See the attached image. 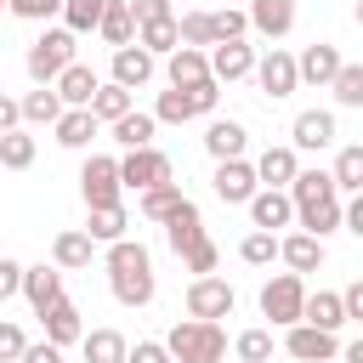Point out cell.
Returning a JSON list of instances; mask_svg holds the SVG:
<instances>
[{
    "label": "cell",
    "instance_id": "5",
    "mask_svg": "<svg viewBox=\"0 0 363 363\" xmlns=\"http://www.w3.org/2000/svg\"><path fill=\"white\" fill-rule=\"evenodd\" d=\"M221 102V85L216 79H199V85H164L153 96V119L159 125H187V119H210Z\"/></svg>",
    "mask_w": 363,
    "mask_h": 363
},
{
    "label": "cell",
    "instance_id": "28",
    "mask_svg": "<svg viewBox=\"0 0 363 363\" xmlns=\"http://www.w3.org/2000/svg\"><path fill=\"white\" fill-rule=\"evenodd\" d=\"M108 136L130 153V147H153V136H159V119H153V108H130V113H119L113 125H108Z\"/></svg>",
    "mask_w": 363,
    "mask_h": 363
},
{
    "label": "cell",
    "instance_id": "43",
    "mask_svg": "<svg viewBox=\"0 0 363 363\" xmlns=\"http://www.w3.org/2000/svg\"><path fill=\"white\" fill-rule=\"evenodd\" d=\"M102 11H108V0H62V28H74V34H96Z\"/></svg>",
    "mask_w": 363,
    "mask_h": 363
},
{
    "label": "cell",
    "instance_id": "54",
    "mask_svg": "<svg viewBox=\"0 0 363 363\" xmlns=\"http://www.w3.org/2000/svg\"><path fill=\"white\" fill-rule=\"evenodd\" d=\"M17 363H62V346H51V340H28Z\"/></svg>",
    "mask_w": 363,
    "mask_h": 363
},
{
    "label": "cell",
    "instance_id": "19",
    "mask_svg": "<svg viewBox=\"0 0 363 363\" xmlns=\"http://www.w3.org/2000/svg\"><path fill=\"white\" fill-rule=\"evenodd\" d=\"M340 45L335 40H312V45H301V57H295V68H301V85H318V91H329V79L340 74Z\"/></svg>",
    "mask_w": 363,
    "mask_h": 363
},
{
    "label": "cell",
    "instance_id": "56",
    "mask_svg": "<svg viewBox=\"0 0 363 363\" xmlns=\"http://www.w3.org/2000/svg\"><path fill=\"white\" fill-rule=\"evenodd\" d=\"M340 357H346V363H363V335H357V340H346V346H340Z\"/></svg>",
    "mask_w": 363,
    "mask_h": 363
},
{
    "label": "cell",
    "instance_id": "15",
    "mask_svg": "<svg viewBox=\"0 0 363 363\" xmlns=\"http://www.w3.org/2000/svg\"><path fill=\"white\" fill-rule=\"evenodd\" d=\"M278 261L289 267V272H318L323 261H329V244L318 238V233H306V227H295V233H278Z\"/></svg>",
    "mask_w": 363,
    "mask_h": 363
},
{
    "label": "cell",
    "instance_id": "23",
    "mask_svg": "<svg viewBox=\"0 0 363 363\" xmlns=\"http://www.w3.org/2000/svg\"><path fill=\"white\" fill-rule=\"evenodd\" d=\"M295 170H301V153H295L289 142H272V147L255 153V182H261V187H289Z\"/></svg>",
    "mask_w": 363,
    "mask_h": 363
},
{
    "label": "cell",
    "instance_id": "6",
    "mask_svg": "<svg viewBox=\"0 0 363 363\" xmlns=\"http://www.w3.org/2000/svg\"><path fill=\"white\" fill-rule=\"evenodd\" d=\"M301 306H306V278L301 272H272L261 284V318H267V329L301 323Z\"/></svg>",
    "mask_w": 363,
    "mask_h": 363
},
{
    "label": "cell",
    "instance_id": "52",
    "mask_svg": "<svg viewBox=\"0 0 363 363\" xmlns=\"http://www.w3.org/2000/svg\"><path fill=\"white\" fill-rule=\"evenodd\" d=\"M130 17L136 23H153V17H176V6L170 0H130Z\"/></svg>",
    "mask_w": 363,
    "mask_h": 363
},
{
    "label": "cell",
    "instance_id": "12",
    "mask_svg": "<svg viewBox=\"0 0 363 363\" xmlns=\"http://www.w3.org/2000/svg\"><path fill=\"white\" fill-rule=\"evenodd\" d=\"M153 74H159V57L147 51V45H113V62H108V79L113 85H125V91H142V85H153Z\"/></svg>",
    "mask_w": 363,
    "mask_h": 363
},
{
    "label": "cell",
    "instance_id": "44",
    "mask_svg": "<svg viewBox=\"0 0 363 363\" xmlns=\"http://www.w3.org/2000/svg\"><path fill=\"white\" fill-rule=\"evenodd\" d=\"M210 28H216V45L221 40H250V11L244 6H216L210 11Z\"/></svg>",
    "mask_w": 363,
    "mask_h": 363
},
{
    "label": "cell",
    "instance_id": "24",
    "mask_svg": "<svg viewBox=\"0 0 363 363\" xmlns=\"http://www.w3.org/2000/svg\"><path fill=\"white\" fill-rule=\"evenodd\" d=\"M96 113L91 108H62V119L51 125V136H57V147H68V153H85L91 142H96Z\"/></svg>",
    "mask_w": 363,
    "mask_h": 363
},
{
    "label": "cell",
    "instance_id": "11",
    "mask_svg": "<svg viewBox=\"0 0 363 363\" xmlns=\"http://www.w3.org/2000/svg\"><path fill=\"white\" fill-rule=\"evenodd\" d=\"M255 159H216V170H210V193L221 199V204H250L255 199Z\"/></svg>",
    "mask_w": 363,
    "mask_h": 363
},
{
    "label": "cell",
    "instance_id": "34",
    "mask_svg": "<svg viewBox=\"0 0 363 363\" xmlns=\"http://www.w3.org/2000/svg\"><path fill=\"white\" fill-rule=\"evenodd\" d=\"M79 352H85V363H125V352H130V340H125L119 329H85V340H79Z\"/></svg>",
    "mask_w": 363,
    "mask_h": 363
},
{
    "label": "cell",
    "instance_id": "20",
    "mask_svg": "<svg viewBox=\"0 0 363 363\" xmlns=\"http://www.w3.org/2000/svg\"><path fill=\"white\" fill-rule=\"evenodd\" d=\"M204 153H210V159H244V153H250V125L210 113V125H204Z\"/></svg>",
    "mask_w": 363,
    "mask_h": 363
},
{
    "label": "cell",
    "instance_id": "22",
    "mask_svg": "<svg viewBox=\"0 0 363 363\" xmlns=\"http://www.w3.org/2000/svg\"><path fill=\"white\" fill-rule=\"evenodd\" d=\"M244 11H250V34H261L272 45L295 28V0H250Z\"/></svg>",
    "mask_w": 363,
    "mask_h": 363
},
{
    "label": "cell",
    "instance_id": "3",
    "mask_svg": "<svg viewBox=\"0 0 363 363\" xmlns=\"http://www.w3.org/2000/svg\"><path fill=\"white\" fill-rule=\"evenodd\" d=\"M68 62H79V34H74V28H62V23H57V28L45 23V28H40V40L23 51V68H28V79H34V85H57V74H62Z\"/></svg>",
    "mask_w": 363,
    "mask_h": 363
},
{
    "label": "cell",
    "instance_id": "47",
    "mask_svg": "<svg viewBox=\"0 0 363 363\" xmlns=\"http://www.w3.org/2000/svg\"><path fill=\"white\" fill-rule=\"evenodd\" d=\"M182 267L193 272V278H204V272H216L221 267V250H216V238H199L187 255H182Z\"/></svg>",
    "mask_w": 363,
    "mask_h": 363
},
{
    "label": "cell",
    "instance_id": "30",
    "mask_svg": "<svg viewBox=\"0 0 363 363\" xmlns=\"http://www.w3.org/2000/svg\"><path fill=\"white\" fill-rule=\"evenodd\" d=\"M301 323H318L329 335H340L346 323V306H340V289H306V306H301Z\"/></svg>",
    "mask_w": 363,
    "mask_h": 363
},
{
    "label": "cell",
    "instance_id": "9",
    "mask_svg": "<svg viewBox=\"0 0 363 363\" xmlns=\"http://www.w3.org/2000/svg\"><path fill=\"white\" fill-rule=\"evenodd\" d=\"M119 182L130 193H147L159 182H176V164L164 147H130V153H119Z\"/></svg>",
    "mask_w": 363,
    "mask_h": 363
},
{
    "label": "cell",
    "instance_id": "1",
    "mask_svg": "<svg viewBox=\"0 0 363 363\" xmlns=\"http://www.w3.org/2000/svg\"><path fill=\"white\" fill-rule=\"evenodd\" d=\"M102 267H108V289H113L119 306H147L159 295V272H153V255H147L142 238L125 233V238L102 244Z\"/></svg>",
    "mask_w": 363,
    "mask_h": 363
},
{
    "label": "cell",
    "instance_id": "49",
    "mask_svg": "<svg viewBox=\"0 0 363 363\" xmlns=\"http://www.w3.org/2000/svg\"><path fill=\"white\" fill-rule=\"evenodd\" d=\"M125 363H176V357H170V346H164V340H130Z\"/></svg>",
    "mask_w": 363,
    "mask_h": 363
},
{
    "label": "cell",
    "instance_id": "57",
    "mask_svg": "<svg viewBox=\"0 0 363 363\" xmlns=\"http://www.w3.org/2000/svg\"><path fill=\"white\" fill-rule=\"evenodd\" d=\"M352 17H357V28H363V0H357V6H352Z\"/></svg>",
    "mask_w": 363,
    "mask_h": 363
},
{
    "label": "cell",
    "instance_id": "33",
    "mask_svg": "<svg viewBox=\"0 0 363 363\" xmlns=\"http://www.w3.org/2000/svg\"><path fill=\"white\" fill-rule=\"evenodd\" d=\"M85 233H91L96 244L125 238V233H130V210H125V199H119V204H96V210H91V221H85Z\"/></svg>",
    "mask_w": 363,
    "mask_h": 363
},
{
    "label": "cell",
    "instance_id": "42",
    "mask_svg": "<svg viewBox=\"0 0 363 363\" xmlns=\"http://www.w3.org/2000/svg\"><path fill=\"white\" fill-rule=\"evenodd\" d=\"M329 91H335V108H363V62H340Z\"/></svg>",
    "mask_w": 363,
    "mask_h": 363
},
{
    "label": "cell",
    "instance_id": "36",
    "mask_svg": "<svg viewBox=\"0 0 363 363\" xmlns=\"http://www.w3.org/2000/svg\"><path fill=\"white\" fill-rule=\"evenodd\" d=\"M23 102V125H57L62 119V96H57V85H34L28 96H17Z\"/></svg>",
    "mask_w": 363,
    "mask_h": 363
},
{
    "label": "cell",
    "instance_id": "10",
    "mask_svg": "<svg viewBox=\"0 0 363 363\" xmlns=\"http://www.w3.org/2000/svg\"><path fill=\"white\" fill-rule=\"evenodd\" d=\"M119 193H125V182H119V153H91V159L79 164V199H85V210L119 204Z\"/></svg>",
    "mask_w": 363,
    "mask_h": 363
},
{
    "label": "cell",
    "instance_id": "29",
    "mask_svg": "<svg viewBox=\"0 0 363 363\" xmlns=\"http://www.w3.org/2000/svg\"><path fill=\"white\" fill-rule=\"evenodd\" d=\"M199 238H210V233H204V216H199V204H193V199H182V204H176V216L164 221V244H170L176 255H187Z\"/></svg>",
    "mask_w": 363,
    "mask_h": 363
},
{
    "label": "cell",
    "instance_id": "35",
    "mask_svg": "<svg viewBox=\"0 0 363 363\" xmlns=\"http://www.w3.org/2000/svg\"><path fill=\"white\" fill-rule=\"evenodd\" d=\"M136 108V91H125V85H113V79H102L96 85V96H91V113H96V125H113L119 113H130Z\"/></svg>",
    "mask_w": 363,
    "mask_h": 363
},
{
    "label": "cell",
    "instance_id": "38",
    "mask_svg": "<svg viewBox=\"0 0 363 363\" xmlns=\"http://www.w3.org/2000/svg\"><path fill=\"white\" fill-rule=\"evenodd\" d=\"M136 45H147L153 57H170V51L182 45V28H176V17H153V23H136Z\"/></svg>",
    "mask_w": 363,
    "mask_h": 363
},
{
    "label": "cell",
    "instance_id": "40",
    "mask_svg": "<svg viewBox=\"0 0 363 363\" xmlns=\"http://www.w3.org/2000/svg\"><path fill=\"white\" fill-rule=\"evenodd\" d=\"M34 153H40V142L28 136V125H17V130L0 136V170H28Z\"/></svg>",
    "mask_w": 363,
    "mask_h": 363
},
{
    "label": "cell",
    "instance_id": "31",
    "mask_svg": "<svg viewBox=\"0 0 363 363\" xmlns=\"http://www.w3.org/2000/svg\"><path fill=\"white\" fill-rule=\"evenodd\" d=\"M187 193H182V182H159V187H147V193H136V210H142V221H170L176 216V204H182Z\"/></svg>",
    "mask_w": 363,
    "mask_h": 363
},
{
    "label": "cell",
    "instance_id": "7",
    "mask_svg": "<svg viewBox=\"0 0 363 363\" xmlns=\"http://www.w3.org/2000/svg\"><path fill=\"white\" fill-rule=\"evenodd\" d=\"M250 79L261 85V96H267V102H284V96H295V91H301L295 51H284V45H267V51L255 57V74H250Z\"/></svg>",
    "mask_w": 363,
    "mask_h": 363
},
{
    "label": "cell",
    "instance_id": "37",
    "mask_svg": "<svg viewBox=\"0 0 363 363\" xmlns=\"http://www.w3.org/2000/svg\"><path fill=\"white\" fill-rule=\"evenodd\" d=\"M329 176H335V187H340V193H363V142H346V147H335V164H329Z\"/></svg>",
    "mask_w": 363,
    "mask_h": 363
},
{
    "label": "cell",
    "instance_id": "21",
    "mask_svg": "<svg viewBox=\"0 0 363 363\" xmlns=\"http://www.w3.org/2000/svg\"><path fill=\"white\" fill-rule=\"evenodd\" d=\"M40 329H45V340H51V346H62V352L85 340V318H79V306H74L68 295H62L57 306H45V312H40Z\"/></svg>",
    "mask_w": 363,
    "mask_h": 363
},
{
    "label": "cell",
    "instance_id": "53",
    "mask_svg": "<svg viewBox=\"0 0 363 363\" xmlns=\"http://www.w3.org/2000/svg\"><path fill=\"white\" fill-rule=\"evenodd\" d=\"M340 306H346V323H363V278H352L340 289Z\"/></svg>",
    "mask_w": 363,
    "mask_h": 363
},
{
    "label": "cell",
    "instance_id": "32",
    "mask_svg": "<svg viewBox=\"0 0 363 363\" xmlns=\"http://www.w3.org/2000/svg\"><path fill=\"white\" fill-rule=\"evenodd\" d=\"M96 40H102L108 51L136 40V17H130V0H108V11H102V23H96Z\"/></svg>",
    "mask_w": 363,
    "mask_h": 363
},
{
    "label": "cell",
    "instance_id": "51",
    "mask_svg": "<svg viewBox=\"0 0 363 363\" xmlns=\"http://www.w3.org/2000/svg\"><path fill=\"white\" fill-rule=\"evenodd\" d=\"M340 227H346L352 238H363V193H346V204H340Z\"/></svg>",
    "mask_w": 363,
    "mask_h": 363
},
{
    "label": "cell",
    "instance_id": "25",
    "mask_svg": "<svg viewBox=\"0 0 363 363\" xmlns=\"http://www.w3.org/2000/svg\"><path fill=\"white\" fill-rule=\"evenodd\" d=\"M51 261H57L62 272H79V267L96 261V238H91L85 227H62V233L51 238Z\"/></svg>",
    "mask_w": 363,
    "mask_h": 363
},
{
    "label": "cell",
    "instance_id": "13",
    "mask_svg": "<svg viewBox=\"0 0 363 363\" xmlns=\"http://www.w3.org/2000/svg\"><path fill=\"white\" fill-rule=\"evenodd\" d=\"M335 113L329 108H301L295 113V125H289V147L295 153H323V147H335Z\"/></svg>",
    "mask_w": 363,
    "mask_h": 363
},
{
    "label": "cell",
    "instance_id": "14",
    "mask_svg": "<svg viewBox=\"0 0 363 363\" xmlns=\"http://www.w3.org/2000/svg\"><path fill=\"white\" fill-rule=\"evenodd\" d=\"M244 210H250V227H261V233L295 227V199H289V187H255V199H250Z\"/></svg>",
    "mask_w": 363,
    "mask_h": 363
},
{
    "label": "cell",
    "instance_id": "48",
    "mask_svg": "<svg viewBox=\"0 0 363 363\" xmlns=\"http://www.w3.org/2000/svg\"><path fill=\"white\" fill-rule=\"evenodd\" d=\"M23 346H28V335H23L11 318H0V363H17V357H23Z\"/></svg>",
    "mask_w": 363,
    "mask_h": 363
},
{
    "label": "cell",
    "instance_id": "27",
    "mask_svg": "<svg viewBox=\"0 0 363 363\" xmlns=\"http://www.w3.org/2000/svg\"><path fill=\"white\" fill-rule=\"evenodd\" d=\"M96 85H102V74H96L91 62H68V68L57 74V96H62V108H91Z\"/></svg>",
    "mask_w": 363,
    "mask_h": 363
},
{
    "label": "cell",
    "instance_id": "17",
    "mask_svg": "<svg viewBox=\"0 0 363 363\" xmlns=\"http://www.w3.org/2000/svg\"><path fill=\"white\" fill-rule=\"evenodd\" d=\"M255 45L250 40H221V45H210V74H216V85H238V79H250L255 74Z\"/></svg>",
    "mask_w": 363,
    "mask_h": 363
},
{
    "label": "cell",
    "instance_id": "58",
    "mask_svg": "<svg viewBox=\"0 0 363 363\" xmlns=\"http://www.w3.org/2000/svg\"><path fill=\"white\" fill-rule=\"evenodd\" d=\"M221 6H238V0H221Z\"/></svg>",
    "mask_w": 363,
    "mask_h": 363
},
{
    "label": "cell",
    "instance_id": "18",
    "mask_svg": "<svg viewBox=\"0 0 363 363\" xmlns=\"http://www.w3.org/2000/svg\"><path fill=\"white\" fill-rule=\"evenodd\" d=\"M68 289H62V267L57 261H34V267H23V301H28V312L40 318L45 306H57Z\"/></svg>",
    "mask_w": 363,
    "mask_h": 363
},
{
    "label": "cell",
    "instance_id": "8",
    "mask_svg": "<svg viewBox=\"0 0 363 363\" xmlns=\"http://www.w3.org/2000/svg\"><path fill=\"white\" fill-rule=\"evenodd\" d=\"M182 306H187V318H204V323H221V318H233V306H238V289H233L227 278H216V272H204V278H193V284H187V295H182Z\"/></svg>",
    "mask_w": 363,
    "mask_h": 363
},
{
    "label": "cell",
    "instance_id": "41",
    "mask_svg": "<svg viewBox=\"0 0 363 363\" xmlns=\"http://www.w3.org/2000/svg\"><path fill=\"white\" fill-rule=\"evenodd\" d=\"M238 261H244V267H272V261H278V233L250 227V233L238 238Z\"/></svg>",
    "mask_w": 363,
    "mask_h": 363
},
{
    "label": "cell",
    "instance_id": "26",
    "mask_svg": "<svg viewBox=\"0 0 363 363\" xmlns=\"http://www.w3.org/2000/svg\"><path fill=\"white\" fill-rule=\"evenodd\" d=\"M164 79H170V85H199V79H216V74H210V51H204V45H176V51L164 57Z\"/></svg>",
    "mask_w": 363,
    "mask_h": 363
},
{
    "label": "cell",
    "instance_id": "50",
    "mask_svg": "<svg viewBox=\"0 0 363 363\" xmlns=\"http://www.w3.org/2000/svg\"><path fill=\"white\" fill-rule=\"evenodd\" d=\"M11 295H23V261L0 255V301H11Z\"/></svg>",
    "mask_w": 363,
    "mask_h": 363
},
{
    "label": "cell",
    "instance_id": "16",
    "mask_svg": "<svg viewBox=\"0 0 363 363\" xmlns=\"http://www.w3.org/2000/svg\"><path fill=\"white\" fill-rule=\"evenodd\" d=\"M284 352L295 363H329V357H340V340L329 329H318V323H289L284 329Z\"/></svg>",
    "mask_w": 363,
    "mask_h": 363
},
{
    "label": "cell",
    "instance_id": "39",
    "mask_svg": "<svg viewBox=\"0 0 363 363\" xmlns=\"http://www.w3.org/2000/svg\"><path fill=\"white\" fill-rule=\"evenodd\" d=\"M272 346H278V340H272V329H267V323H255V329H238V335H233V357H238V363H272Z\"/></svg>",
    "mask_w": 363,
    "mask_h": 363
},
{
    "label": "cell",
    "instance_id": "4",
    "mask_svg": "<svg viewBox=\"0 0 363 363\" xmlns=\"http://www.w3.org/2000/svg\"><path fill=\"white\" fill-rule=\"evenodd\" d=\"M164 346H170L176 363H227V329L204 323V318H176Z\"/></svg>",
    "mask_w": 363,
    "mask_h": 363
},
{
    "label": "cell",
    "instance_id": "2",
    "mask_svg": "<svg viewBox=\"0 0 363 363\" xmlns=\"http://www.w3.org/2000/svg\"><path fill=\"white\" fill-rule=\"evenodd\" d=\"M289 199H295V227H306V233H318V238H329V233H340V204H346V193L335 187V176L329 170H295V182H289Z\"/></svg>",
    "mask_w": 363,
    "mask_h": 363
},
{
    "label": "cell",
    "instance_id": "59",
    "mask_svg": "<svg viewBox=\"0 0 363 363\" xmlns=\"http://www.w3.org/2000/svg\"><path fill=\"white\" fill-rule=\"evenodd\" d=\"M0 17H6V0H0Z\"/></svg>",
    "mask_w": 363,
    "mask_h": 363
},
{
    "label": "cell",
    "instance_id": "45",
    "mask_svg": "<svg viewBox=\"0 0 363 363\" xmlns=\"http://www.w3.org/2000/svg\"><path fill=\"white\" fill-rule=\"evenodd\" d=\"M176 28H182V45H216V28H210V11H176Z\"/></svg>",
    "mask_w": 363,
    "mask_h": 363
},
{
    "label": "cell",
    "instance_id": "55",
    "mask_svg": "<svg viewBox=\"0 0 363 363\" xmlns=\"http://www.w3.org/2000/svg\"><path fill=\"white\" fill-rule=\"evenodd\" d=\"M17 125H23V102H17L11 91H0V136H6V130H17Z\"/></svg>",
    "mask_w": 363,
    "mask_h": 363
},
{
    "label": "cell",
    "instance_id": "46",
    "mask_svg": "<svg viewBox=\"0 0 363 363\" xmlns=\"http://www.w3.org/2000/svg\"><path fill=\"white\" fill-rule=\"evenodd\" d=\"M6 11H11L17 23H40V28H45V23L62 17V0H6Z\"/></svg>",
    "mask_w": 363,
    "mask_h": 363
}]
</instances>
